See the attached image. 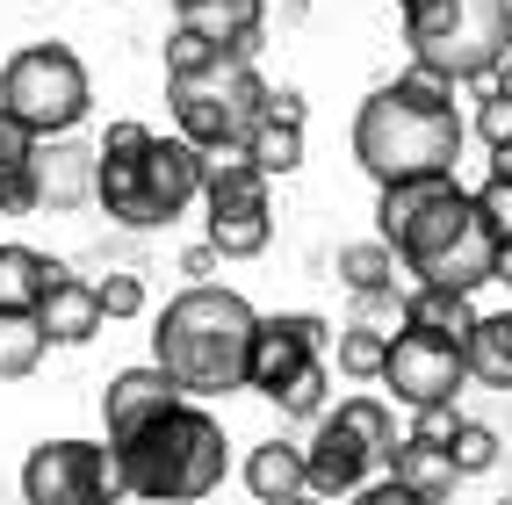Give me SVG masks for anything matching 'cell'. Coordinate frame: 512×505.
<instances>
[{"label":"cell","instance_id":"45","mask_svg":"<svg viewBox=\"0 0 512 505\" xmlns=\"http://www.w3.org/2000/svg\"><path fill=\"white\" fill-rule=\"evenodd\" d=\"M289 505H325V498H318V491H303V498H289Z\"/></svg>","mask_w":512,"mask_h":505},{"label":"cell","instance_id":"23","mask_svg":"<svg viewBox=\"0 0 512 505\" xmlns=\"http://www.w3.org/2000/svg\"><path fill=\"white\" fill-rule=\"evenodd\" d=\"M44 354H51V340H44L37 311H0V383L37 376V361H44Z\"/></svg>","mask_w":512,"mask_h":505},{"label":"cell","instance_id":"34","mask_svg":"<svg viewBox=\"0 0 512 505\" xmlns=\"http://www.w3.org/2000/svg\"><path fill=\"white\" fill-rule=\"evenodd\" d=\"M354 325H368V332H404V296L397 289H375V296H354Z\"/></svg>","mask_w":512,"mask_h":505},{"label":"cell","instance_id":"31","mask_svg":"<svg viewBox=\"0 0 512 505\" xmlns=\"http://www.w3.org/2000/svg\"><path fill=\"white\" fill-rule=\"evenodd\" d=\"M325 383H332V376H325V361H311L296 383H282L267 404H275L282 419H325Z\"/></svg>","mask_w":512,"mask_h":505},{"label":"cell","instance_id":"18","mask_svg":"<svg viewBox=\"0 0 512 505\" xmlns=\"http://www.w3.org/2000/svg\"><path fill=\"white\" fill-rule=\"evenodd\" d=\"M246 491H253V505H289V498H303L311 491V455H303V441H260L253 455H246Z\"/></svg>","mask_w":512,"mask_h":505},{"label":"cell","instance_id":"37","mask_svg":"<svg viewBox=\"0 0 512 505\" xmlns=\"http://www.w3.org/2000/svg\"><path fill=\"white\" fill-rule=\"evenodd\" d=\"M455 426H462V412H455V404H426V412H419V426H412V441H426V448H448V441H455Z\"/></svg>","mask_w":512,"mask_h":505},{"label":"cell","instance_id":"16","mask_svg":"<svg viewBox=\"0 0 512 505\" xmlns=\"http://www.w3.org/2000/svg\"><path fill=\"white\" fill-rule=\"evenodd\" d=\"M476 296L469 289H448V282H412L404 289V332H433V340H448L462 347L469 332H476Z\"/></svg>","mask_w":512,"mask_h":505},{"label":"cell","instance_id":"43","mask_svg":"<svg viewBox=\"0 0 512 505\" xmlns=\"http://www.w3.org/2000/svg\"><path fill=\"white\" fill-rule=\"evenodd\" d=\"M491 282H505V289H512V246H498V275H491Z\"/></svg>","mask_w":512,"mask_h":505},{"label":"cell","instance_id":"41","mask_svg":"<svg viewBox=\"0 0 512 505\" xmlns=\"http://www.w3.org/2000/svg\"><path fill=\"white\" fill-rule=\"evenodd\" d=\"M138 145H152L145 123H109V138H101V152H138Z\"/></svg>","mask_w":512,"mask_h":505},{"label":"cell","instance_id":"1","mask_svg":"<svg viewBox=\"0 0 512 505\" xmlns=\"http://www.w3.org/2000/svg\"><path fill=\"white\" fill-rule=\"evenodd\" d=\"M375 239L419 282H448V289L476 296L498 275V239H491L484 210H476V188H462L455 174L383 188L375 195Z\"/></svg>","mask_w":512,"mask_h":505},{"label":"cell","instance_id":"6","mask_svg":"<svg viewBox=\"0 0 512 505\" xmlns=\"http://www.w3.org/2000/svg\"><path fill=\"white\" fill-rule=\"evenodd\" d=\"M202 159H210V152H195L188 138H159V130H152V145H138V152H101L94 159L101 217H116L123 231L174 224L188 202H202Z\"/></svg>","mask_w":512,"mask_h":505},{"label":"cell","instance_id":"2","mask_svg":"<svg viewBox=\"0 0 512 505\" xmlns=\"http://www.w3.org/2000/svg\"><path fill=\"white\" fill-rule=\"evenodd\" d=\"M469 145V123L455 109V87L433 80V73H404L390 87H375L354 116V159L375 188H397V181H440L455 174V159Z\"/></svg>","mask_w":512,"mask_h":505},{"label":"cell","instance_id":"22","mask_svg":"<svg viewBox=\"0 0 512 505\" xmlns=\"http://www.w3.org/2000/svg\"><path fill=\"white\" fill-rule=\"evenodd\" d=\"M462 361H469V383H484V390H512V311L476 318V332L462 340Z\"/></svg>","mask_w":512,"mask_h":505},{"label":"cell","instance_id":"15","mask_svg":"<svg viewBox=\"0 0 512 505\" xmlns=\"http://www.w3.org/2000/svg\"><path fill=\"white\" fill-rule=\"evenodd\" d=\"M174 29H195V37L253 58L267 29V0H174Z\"/></svg>","mask_w":512,"mask_h":505},{"label":"cell","instance_id":"27","mask_svg":"<svg viewBox=\"0 0 512 505\" xmlns=\"http://www.w3.org/2000/svg\"><path fill=\"white\" fill-rule=\"evenodd\" d=\"M339 282L354 296H375V289H397V253L383 239H361V246H339Z\"/></svg>","mask_w":512,"mask_h":505},{"label":"cell","instance_id":"26","mask_svg":"<svg viewBox=\"0 0 512 505\" xmlns=\"http://www.w3.org/2000/svg\"><path fill=\"white\" fill-rule=\"evenodd\" d=\"M267 239H275V210H231V217H210V246H217V260H253V253H267Z\"/></svg>","mask_w":512,"mask_h":505},{"label":"cell","instance_id":"29","mask_svg":"<svg viewBox=\"0 0 512 505\" xmlns=\"http://www.w3.org/2000/svg\"><path fill=\"white\" fill-rule=\"evenodd\" d=\"M339 419H347V426L361 433V441L390 462V448H397V412H390L383 397H347V404H339Z\"/></svg>","mask_w":512,"mask_h":505},{"label":"cell","instance_id":"39","mask_svg":"<svg viewBox=\"0 0 512 505\" xmlns=\"http://www.w3.org/2000/svg\"><path fill=\"white\" fill-rule=\"evenodd\" d=\"M347 505H419V498L404 491V484H390V477H383V484H361V491H354Z\"/></svg>","mask_w":512,"mask_h":505},{"label":"cell","instance_id":"33","mask_svg":"<svg viewBox=\"0 0 512 505\" xmlns=\"http://www.w3.org/2000/svg\"><path fill=\"white\" fill-rule=\"evenodd\" d=\"M476 210H484L491 239H498V246H512V174H491L484 188H476Z\"/></svg>","mask_w":512,"mask_h":505},{"label":"cell","instance_id":"40","mask_svg":"<svg viewBox=\"0 0 512 505\" xmlns=\"http://www.w3.org/2000/svg\"><path fill=\"white\" fill-rule=\"evenodd\" d=\"M267 116H275V123H296V130H303V94H296V87H267Z\"/></svg>","mask_w":512,"mask_h":505},{"label":"cell","instance_id":"9","mask_svg":"<svg viewBox=\"0 0 512 505\" xmlns=\"http://www.w3.org/2000/svg\"><path fill=\"white\" fill-rule=\"evenodd\" d=\"M22 505H123L109 441H44L22 462Z\"/></svg>","mask_w":512,"mask_h":505},{"label":"cell","instance_id":"42","mask_svg":"<svg viewBox=\"0 0 512 505\" xmlns=\"http://www.w3.org/2000/svg\"><path fill=\"white\" fill-rule=\"evenodd\" d=\"M181 275H188V282H210V275H217V246H210V239L188 246V253H181Z\"/></svg>","mask_w":512,"mask_h":505},{"label":"cell","instance_id":"30","mask_svg":"<svg viewBox=\"0 0 512 505\" xmlns=\"http://www.w3.org/2000/svg\"><path fill=\"white\" fill-rule=\"evenodd\" d=\"M224 58H238V51L195 37V29H174V37H166V80H195V73H210V65H224Z\"/></svg>","mask_w":512,"mask_h":505},{"label":"cell","instance_id":"20","mask_svg":"<svg viewBox=\"0 0 512 505\" xmlns=\"http://www.w3.org/2000/svg\"><path fill=\"white\" fill-rule=\"evenodd\" d=\"M37 325H44V340L51 347H87L101 325V296H94V282H80V275H65L44 303H37Z\"/></svg>","mask_w":512,"mask_h":505},{"label":"cell","instance_id":"25","mask_svg":"<svg viewBox=\"0 0 512 505\" xmlns=\"http://www.w3.org/2000/svg\"><path fill=\"white\" fill-rule=\"evenodd\" d=\"M332 361L347 383H383V361H390V332H368V325H339Z\"/></svg>","mask_w":512,"mask_h":505},{"label":"cell","instance_id":"44","mask_svg":"<svg viewBox=\"0 0 512 505\" xmlns=\"http://www.w3.org/2000/svg\"><path fill=\"white\" fill-rule=\"evenodd\" d=\"M491 174H512V145H505V152H491Z\"/></svg>","mask_w":512,"mask_h":505},{"label":"cell","instance_id":"21","mask_svg":"<svg viewBox=\"0 0 512 505\" xmlns=\"http://www.w3.org/2000/svg\"><path fill=\"white\" fill-rule=\"evenodd\" d=\"M390 484H404L419 505H448L455 498V484H462V469H455V455L448 448H426V441H404L390 448Z\"/></svg>","mask_w":512,"mask_h":505},{"label":"cell","instance_id":"24","mask_svg":"<svg viewBox=\"0 0 512 505\" xmlns=\"http://www.w3.org/2000/svg\"><path fill=\"white\" fill-rule=\"evenodd\" d=\"M246 159L260 166L267 181H275V174H296V166H303V130H296V123H275V116H260V123L246 130Z\"/></svg>","mask_w":512,"mask_h":505},{"label":"cell","instance_id":"5","mask_svg":"<svg viewBox=\"0 0 512 505\" xmlns=\"http://www.w3.org/2000/svg\"><path fill=\"white\" fill-rule=\"evenodd\" d=\"M412 65L448 87H484L512 58V0H397Z\"/></svg>","mask_w":512,"mask_h":505},{"label":"cell","instance_id":"4","mask_svg":"<svg viewBox=\"0 0 512 505\" xmlns=\"http://www.w3.org/2000/svg\"><path fill=\"white\" fill-rule=\"evenodd\" d=\"M116 448V477H123V498H145V505H195L224 484L231 469V441L210 404L181 397L174 412H159L152 426H138L130 441H109Z\"/></svg>","mask_w":512,"mask_h":505},{"label":"cell","instance_id":"35","mask_svg":"<svg viewBox=\"0 0 512 505\" xmlns=\"http://www.w3.org/2000/svg\"><path fill=\"white\" fill-rule=\"evenodd\" d=\"M94 296H101V318H138L145 311V282L138 275H101Z\"/></svg>","mask_w":512,"mask_h":505},{"label":"cell","instance_id":"10","mask_svg":"<svg viewBox=\"0 0 512 505\" xmlns=\"http://www.w3.org/2000/svg\"><path fill=\"white\" fill-rule=\"evenodd\" d=\"M469 383L462 347L433 340V332H397L390 361H383V390L404 404V412H426V404H455V390Z\"/></svg>","mask_w":512,"mask_h":505},{"label":"cell","instance_id":"7","mask_svg":"<svg viewBox=\"0 0 512 505\" xmlns=\"http://www.w3.org/2000/svg\"><path fill=\"white\" fill-rule=\"evenodd\" d=\"M166 101H174V138H188L195 152H238L267 116V80L253 73V58H224L195 80H166Z\"/></svg>","mask_w":512,"mask_h":505},{"label":"cell","instance_id":"19","mask_svg":"<svg viewBox=\"0 0 512 505\" xmlns=\"http://www.w3.org/2000/svg\"><path fill=\"white\" fill-rule=\"evenodd\" d=\"M65 275H73L65 260L22 246V239H0V311H37Z\"/></svg>","mask_w":512,"mask_h":505},{"label":"cell","instance_id":"12","mask_svg":"<svg viewBox=\"0 0 512 505\" xmlns=\"http://www.w3.org/2000/svg\"><path fill=\"white\" fill-rule=\"evenodd\" d=\"M174 404H181V383L159 361H138V368H116L109 390H101V426H109V441H130L138 426H152Z\"/></svg>","mask_w":512,"mask_h":505},{"label":"cell","instance_id":"32","mask_svg":"<svg viewBox=\"0 0 512 505\" xmlns=\"http://www.w3.org/2000/svg\"><path fill=\"white\" fill-rule=\"evenodd\" d=\"M448 455H455L462 477H484V469H498V433H491L484 419H462L455 441H448Z\"/></svg>","mask_w":512,"mask_h":505},{"label":"cell","instance_id":"36","mask_svg":"<svg viewBox=\"0 0 512 505\" xmlns=\"http://www.w3.org/2000/svg\"><path fill=\"white\" fill-rule=\"evenodd\" d=\"M44 138H37V130H29V123H15L8 109H0V174H22V166H29V152H37Z\"/></svg>","mask_w":512,"mask_h":505},{"label":"cell","instance_id":"11","mask_svg":"<svg viewBox=\"0 0 512 505\" xmlns=\"http://www.w3.org/2000/svg\"><path fill=\"white\" fill-rule=\"evenodd\" d=\"M318 347H325V318H311V311H275V318H260L253 361H246V390L275 397V390L296 383L311 361H325Z\"/></svg>","mask_w":512,"mask_h":505},{"label":"cell","instance_id":"17","mask_svg":"<svg viewBox=\"0 0 512 505\" xmlns=\"http://www.w3.org/2000/svg\"><path fill=\"white\" fill-rule=\"evenodd\" d=\"M202 210H210V217H231V210H275V195H267V174L246 159V145L202 159Z\"/></svg>","mask_w":512,"mask_h":505},{"label":"cell","instance_id":"14","mask_svg":"<svg viewBox=\"0 0 512 505\" xmlns=\"http://www.w3.org/2000/svg\"><path fill=\"white\" fill-rule=\"evenodd\" d=\"M94 145L80 138H44L37 152H29V188H37V210H80V202H94Z\"/></svg>","mask_w":512,"mask_h":505},{"label":"cell","instance_id":"38","mask_svg":"<svg viewBox=\"0 0 512 505\" xmlns=\"http://www.w3.org/2000/svg\"><path fill=\"white\" fill-rule=\"evenodd\" d=\"M0 210H8V217H29V210H37V188H29V166H22V174H0Z\"/></svg>","mask_w":512,"mask_h":505},{"label":"cell","instance_id":"46","mask_svg":"<svg viewBox=\"0 0 512 505\" xmlns=\"http://www.w3.org/2000/svg\"><path fill=\"white\" fill-rule=\"evenodd\" d=\"M498 73H505V80H512V58H505V65H498Z\"/></svg>","mask_w":512,"mask_h":505},{"label":"cell","instance_id":"3","mask_svg":"<svg viewBox=\"0 0 512 505\" xmlns=\"http://www.w3.org/2000/svg\"><path fill=\"white\" fill-rule=\"evenodd\" d=\"M253 332L260 311L238 289L217 282H188L152 325V361L181 383V397H231L246 390V361H253Z\"/></svg>","mask_w":512,"mask_h":505},{"label":"cell","instance_id":"13","mask_svg":"<svg viewBox=\"0 0 512 505\" xmlns=\"http://www.w3.org/2000/svg\"><path fill=\"white\" fill-rule=\"evenodd\" d=\"M303 455H311V491H318V498H354V491L368 484V469L383 462L339 412L318 419V433L303 441Z\"/></svg>","mask_w":512,"mask_h":505},{"label":"cell","instance_id":"28","mask_svg":"<svg viewBox=\"0 0 512 505\" xmlns=\"http://www.w3.org/2000/svg\"><path fill=\"white\" fill-rule=\"evenodd\" d=\"M476 138H484L491 152L512 145V80H505V73H491L484 94H476Z\"/></svg>","mask_w":512,"mask_h":505},{"label":"cell","instance_id":"8","mask_svg":"<svg viewBox=\"0 0 512 505\" xmlns=\"http://www.w3.org/2000/svg\"><path fill=\"white\" fill-rule=\"evenodd\" d=\"M87 101H94V87H87V65L73 44H22L0 65V109L29 123L37 138H73Z\"/></svg>","mask_w":512,"mask_h":505}]
</instances>
